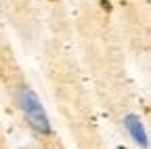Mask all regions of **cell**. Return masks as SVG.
I'll list each match as a JSON object with an SVG mask.
<instances>
[{
    "label": "cell",
    "mask_w": 151,
    "mask_h": 149,
    "mask_svg": "<svg viewBox=\"0 0 151 149\" xmlns=\"http://www.w3.org/2000/svg\"><path fill=\"white\" fill-rule=\"evenodd\" d=\"M19 107H21L23 111V116L27 118L29 126L34 130H38L40 135H50V122H48V116H46V111L40 103V99L36 97V92L27 86H21L19 88Z\"/></svg>",
    "instance_id": "6da1fadb"
},
{
    "label": "cell",
    "mask_w": 151,
    "mask_h": 149,
    "mask_svg": "<svg viewBox=\"0 0 151 149\" xmlns=\"http://www.w3.org/2000/svg\"><path fill=\"white\" fill-rule=\"evenodd\" d=\"M52 2H55V0H52Z\"/></svg>",
    "instance_id": "3957f363"
},
{
    "label": "cell",
    "mask_w": 151,
    "mask_h": 149,
    "mask_svg": "<svg viewBox=\"0 0 151 149\" xmlns=\"http://www.w3.org/2000/svg\"><path fill=\"white\" fill-rule=\"evenodd\" d=\"M124 126L128 128V132H130V137L134 139L141 147H149V141H147V135H145V128H143V124H141V118L139 116H134V114H130V116H126L124 118Z\"/></svg>",
    "instance_id": "7a4b0ae2"
}]
</instances>
